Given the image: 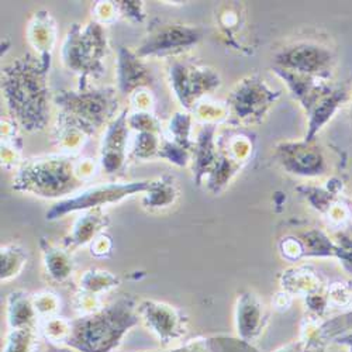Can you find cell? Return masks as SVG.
<instances>
[{"instance_id":"1","label":"cell","mask_w":352,"mask_h":352,"mask_svg":"<svg viewBox=\"0 0 352 352\" xmlns=\"http://www.w3.org/2000/svg\"><path fill=\"white\" fill-rule=\"evenodd\" d=\"M51 55L25 54L2 69V94L10 119L28 131H43L51 114Z\"/></svg>"},{"instance_id":"2","label":"cell","mask_w":352,"mask_h":352,"mask_svg":"<svg viewBox=\"0 0 352 352\" xmlns=\"http://www.w3.org/2000/svg\"><path fill=\"white\" fill-rule=\"evenodd\" d=\"M78 162L79 158L67 154L28 158L13 176V189L50 199L74 193L83 185Z\"/></svg>"},{"instance_id":"3","label":"cell","mask_w":352,"mask_h":352,"mask_svg":"<svg viewBox=\"0 0 352 352\" xmlns=\"http://www.w3.org/2000/svg\"><path fill=\"white\" fill-rule=\"evenodd\" d=\"M107 37L100 23H74L61 47V60L65 68L79 76L78 89H87L89 79H100L106 74Z\"/></svg>"},{"instance_id":"4","label":"cell","mask_w":352,"mask_h":352,"mask_svg":"<svg viewBox=\"0 0 352 352\" xmlns=\"http://www.w3.org/2000/svg\"><path fill=\"white\" fill-rule=\"evenodd\" d=\"M52 102L58 107V113L68 116L92 134L103 126L107 127L116 119L120 104L117 91L111 86L64 89L52 96Z\"/></svg>"},{"instance_id":"5","label":"cell","mask_w":352,"mask_h":352,"mask_svg":"<svg viewBox=\"0 0 352 352\" xmlns=\"http://www.w3.org/2000/svg\"><path fill=\"white\" fill-rule=\"evenodd\" d=\"M279 98L280 92L272 89L259 75L247 76L234 86L227 98V123L241 129L258 124Z\"/></svg>"},{"instance_id":"6","label":"cell","mask_w":352,"mask_h":352,"mask_svg":"<svg viewBox=\"0 0 352 352\" xmlns=\"http://www.w3.org/2000/svg\"><path fill=\"white\" fill-rule=\"evenodd\" d=\"M168 80L170 91L185 111H192L204 96L221 85L220 75L213 68L176 58H170L168 64Z\"/></svg>"},{"instance_id":"7","label":"cell","mask_w":352,"mask_h":352,"mask_svg":"<svg viewBox=\"0 0 352 352\" xmlns=\"http://www.w3.org/2000/svg\"><path fill=\"white\" fill-rule=\"evenodd\" d=\"M154 181H137V182H124V184H102L92 186L89 189L82 190L79 195L65 199L47 213V219L54 220L60 219L71 212L78 210H91L102 208L103 204L107 203H117L123 200L124 197L133 196L135 193L148 192L153 188Z\"/></svg>"},{"instance_id":"8","label":"cell","mask_w":352,"mask_h":352,"mask_svg":"<svg viewBox=\"0 0 352 352\" xmlns=\"http://www.w3.org/2000/svg\"><path fill=\"white\" fill-rule=\"evenodd\" d=\"M274 67L329 80L334 68V54L324 45L300 41L283 47L276 52Z\"/></svg>"},{"instance_id":"9","label":"cell","mask_w":352,"mask_h":352,"mask_svg":"<svg viewBox=\"0 0 352 352\" xmlns=\"http://www.w3.org/2000/svg\"><path fill=\"white\" fill-rule=\"evenodd\" d=\"M203 38L199 27L181 23H162L154 25L135 52L146 56H175L195 47Z\"/></svg>"},{"instance_id":"10","label":"cell","mask_w":352,"mask_h":352,"mask_svg":"<svg viewBox=\"0 0 352 352\" xmlns=\"http://www.w3.org/2000/svg\"><path fill=\"white\" fill-rule=\"evenodd\" d=\"M275 158L289 173L318 176L327 169L326 158L314 141H286L276 145Z\"/></svg>"},{"instance_id":"11","label":"cell","mask_w":352,"mask_h":352,"mask_svg":"<svg viewBox=\"0 0 352 352\" xmlns=\"http://www.w3.org/2000/svg\"><path fill=\"white\" fill-rule=\"evenodd\" d=\"M129 110L123 109L120 114L106 127L100 144V165L109 175L119 172L127 160L129 150Z\"/></svg>"},{"instance_id":"12","label":"cell","mask_w":352,"mask_h":352,"mask_svg":"<svg viewBox=\"0 0 352 352\" xmlns=\"http://www.w3.org/2000/svg\"><path fill=\"white\" fill-rule=\"evenodd\" d=\"M116 78L119 91L130 96L140 89H146L154 80L151 69L145 65L135 50L124 45H120L117 50Z\"/></svg>"},{"instance_id":"13","label":"cell","mask_w":352,"mask_h":352,"mask_svg":"<svg viewBox=\"0 0 352 352\" xmlns=\"http://www.w3.org/2000/svg\"><path fill=\"white\" fill-rule=\"evenodd\" d=\"M219 161L217 126L201 124L192 148V170L197 186L206 184Z\"/></svg>"},{"instance_id":"14","label":"cell","mask_w":352,"mask_h":352,"mask_svg":"<svg viewBox=\"0 0 352 352\" xmlns=\"http://www.w3.org/2000/svg\"><path fill=\"white\" fill-rule=\"evenodd\" d=\"M346 95L348 92L344 87L333 85L327 86V89L318 96L309 111H306L309 122L305 140L314 141L316 134L331 120V117L336 114L338 107L346 100Z\"/></svg>"},{"instance_id":"15","label":"cell","mask_w":352,"mask_h":352,"mask_svg":"<svg viewBox=\"0 0 352 352\" xmlns=\"http://www.w3.org/2000/svg\"><path fill=\"white\" fill-rule=\"evenodd\" d=\"M94 134L78 124L68 116L56 113L54 129L51 131V141L55 148L64 151L67 155H72L79 151Z\"/></svg>"},{"instance_id":"16","label":"cell","mask_w":352,"mask_h":352,"mask_svg":"<svg viewBox=\"0 0 352 352\" xmlns=\"http://www.w3.org/2000/svg\"><path fill=\"white\" fill-rule=\"evenodd\" d=\"M56 23L51 13L47 10L36 12L30 24H28L27 38L37 51V55H51V51L56 43Z\"/></svg>"},{"instance_id":"17","label":"cell","mask_w":352,"mask_h":352,"mask_svg":"<svg viewBox=\"0 0 352 352\" xmlns=\"http://www.w3.org/2000/svg\"><path fill=\"white\" fill-rule=\"evenodd\" d=\"M239 329L244 336H254L262 326L263 306L259 299L252 293H244L239 300L237 307Z\"/></svg>"},{"instance_id":"18","label":"cell","mask_w":352,"mask_h":352,"mask_svg":"<svg viewBox=\"0 0 352 352\" xmlns=\"http://www.w3.org/2000/svg\"><path fill=\"white\" fill-rule=\"evenodd\" d=\"M141 313L144 318L148 321L154 329H157L161 334L170 331L169 329H176L179 326L181 317L170 306L157 303V302H144L141 305Z\"/></svg>"},{"instance_id":"19","label":"cell","mask_w":352,"mask_h":352,"mask_svg":"<svg viewBox=\"0 0 352 352\" xmlns=\"http://www.w3.org/2000/svg\"><path fill=\"white\" fill-rule=\"evenodd\" d=\"M21 138L19 137V126L13 119L2 120V165L13 168L21 164Z\"/></svg>"},{"instance_id":"20","label":"cell","mask_w":352,"mask_h":352,"mask_svg":"<svg viewBox=\"0 0 352 352\" xmlns=\"http://www.w3.org/2000/svg\"><path fill=\"white\" fill-rule=\"evenodd\" d=\"M104 217L100 208L87 210L74 226L71 234V244L82 245L89 243L95 234L104 226Z\"/></svg>"},{"instance_id":"21","label":"cell","mask_w":352,"mask_h":352,"mask_svg":"<svg viewBox=\"0 0 352 352\" xmlns=\"http://www.w3.org/2000/svg\"><path fill=\"white\" fill-rule=\"evenodd\" d=\"M192 127L193 116L189 111H176L169 120L168 133L164 137L192 153L195 142V140L192 138Z\"/></svg>"},{"instance_id":"22","label":"cell","mask_w":352,"mask_h":352,"mask_svg":"<svg viewBox=\"0 0 352 352\" xmlns=\"http://www.w3.org/2000/svg\"><path fill=\"white\" fill-rule=\"evenodd\" d=\"M178 197V189L172 176H162L154 181L153 188L146 192L144 204L146 208H166Z\"/></svg>"},{"instance_id":"23","label":"cell","mask_w":352,"mask_h":352,"mask_svg":"<svg viewBox=\"0 0 352 352\" xmlns=\"http://www.w3.org/2000/svg\"><path fill=\"white\" fill-rule=\"evenodd\" d=\"M285 286L293 293H299V295L300 293H306V295L311 296L320 287V279L316 272L309 268L293 270L286 272L283 276V287Z\"/></svg>"},{"instance_id":"24","label":"cell","mask_w":352,"mask_h":352,"mask_svg":"<svg viewBox=\"0 0 352 352\" xmlns=\"http://www.w3.org/2000/svg\"><path fill=\"white\" fill-rule=\"evenodd\" d=\"M9 303V316L10 321L14 326H28L36 317V307L30 302V299L25 298L24 293H12Z\"/></svg>"},{"instance_id":"25","label":"cell","mask_w":352,"mask_h":352,"mask_svg":"<svg viewBox=\"0 0 352 352\" xmlns=\"http://www.w3.org/2000/svg\"><path fill=\"white\" fill-rule=\"evenodd\" d=\"M27 263V254L19 245H6L2 248V280L16 278Z\"/></svg>"},{"instance_id":"26","label":"cell","mask_w":352,"mask_h":352,"mask_svg":"<svg viewBox=\"0 0 352 352\" xmlns=\"http://www.w3.org/2000/svg\"><path fill=\"white\" fill-rule=\"evenodd\" d=\"M162 135L157 133H137L131 146V155L145 161L158 157Z\"/></svg>"},{"instance_id":"27","label":"cell","mask_w":352,"mask_h":352,"mask_svg":"<svg viewBox=\"0 0 352 352\" xmlns=\"http://www.w3.org/2000/svg\"><path fill=\"white\" fill-rule=\"evenodd\" d=\"M193 119H196L201 124H216L219 126L221 122H227L228 111L226 104L213 103L208 100H200L192 110Z\"/></svg>"},{"instance_id":"28","label":"cell","mask_w":352,"mask_h":352,"mask_svg":"<svg viewBox=\"0 0 352 352\" xmlns=\"http://www.w3.org/2000/svg\"><path fill=\"white\" fill-rule=\"evenodd\" d=\"M45 265L47 271L55 280H65L72 272V263L69 258L58 248L48 247L45 251Z\"/></svg>"},{"instance_id":"29","label":"cell","mask_w":352,"mask_h":352,"mask_svg":"<svg viewBox=\"0 0 352 352\" xmlns=\"http://www.w3.org/2000/svg\"><path fill=\"white\" fill-rule=\"evenodd\" d=\"M158 158L166 160L168 162L182 168V166H186L192 162V153L189 150L184 148V146L175 144L173 141L162 137Z\"/></svg>"},{"instance_id":"30","label":"cell","mask_w":352,"mask_h":352,"mask_svg":"<svg viewBox=\"0 0 352 352\" xmlns=\"http://www.w3.org/2000/svg\"><path fill=\"white\" fill-rule=\"evenodd\" d=\"M129 127L135 133L161 134V124L151 111H134L129 114Z\"/></svg>"},{"instance_id":"31","label":"cell","mask_w":352,"mask_h":352,"mask_svg":"<svg viewBox=\"0 0 352 352\" xmlns=\"http://www.w3.org/2000/svg\"><path fill=\"white\" fill-rule=\"evenodd\" d=\"M82 286L89 290L91 293L98 292V290H106L109 287H113L117 283V279L111 276L107 272H98V271H91L86 272L83 279H82Z\"/></svg>"},{"instance_id":"32","label":"cell","mask_w":352,"mask_h":352,"mask_svg":"<svg viewBox=\"0 0 352 352\" xmlns=\"http://www.w3.org/2000/svg\"><path fill=\"white\" fill-rule=\"evenodd\" d=\"M116 5H117V9H119L120 16L134 23H142L145 20L142 2H137V0H127V2H116Z\"/></svg>"},{"instance_id":"33","label":"cell","mask_w":352,"mask_h":352,"mask_svg":"<svg viewBox=\"0 0 352 352\" xmlns=\"http://www.w3.org/2000/svg\"><path fill=\"white\" fill-rule=\"evenodd\" d=\"M95 12V21L103 24L114 21L117 17L120 16L119 9H117L116 2H98L94 8Z\"/></svg>"},{"instance_id":"34","label":"cell","mask_w":352,"mask_h":352,"mask_svg":"<svg viewBox=\"0 0 352 352\" xmlns=\"http://www.w3.org/2000/svg\"><path fill=\"white\" fill-rule=\"evenodd\" d=\"M131 103L134 104L135 111H150L153 107V95L146 89H140L131 95Z\"/></svg>"},{"instance_id":"35","label":"cell","mask_w":352,"mask_h":352,"mask_svg":"<svg viewBox=\"0 0 352 352\" xmlns=\"http://www.w3.org/2000/svg\"><path fill=\"white\" fill-rule=\"evenodd\" d=\"M58 306V300L54 298V295H50V293H44V295H40L38 298H36L34 300V307L37 310V313H52L56 310Z\"/></svg>"},{"instance_id":"36","label":"cell","mask_w":352,"mask_h":352,"mask_svg":"<svg viewBox=\"0 0 352 352\" xmlns=\"http://www.w3.org/2000/svg\"><path fill=\"white\" fill-rule=\"evenodd\" d=\"M340 341H342V342H345V344H351V345H352V334H348V336H345V337H341V338H340Z\"/></svg>"}]
</instances>
